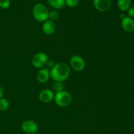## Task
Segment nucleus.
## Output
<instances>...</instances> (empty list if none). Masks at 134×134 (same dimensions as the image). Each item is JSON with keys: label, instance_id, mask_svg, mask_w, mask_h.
<instances>
[{"label": "nucleus", "instance_id": "1", "mask_svg": "<svg viewBox=\"0 0 134 134\" xmlns=\"http://www.w3.org/2000/svg\"><path fill=\"white\" fill-rule=\"evenodd\" d=\"M51 77L56 82H63L69 77L70 75V68L67 64L59 62L50 71Z\"/></svg>", "mask_w": 134, "mask_h": 134}, {"label": "nucleus", "instance_id": "2", "mask_svg": "<svg viewBox=\"0 0 134 134\" xmlns=\"http://www.w3.org/2000/svg\"><path fill=\"white\" fill-rule=\"evenodd\" d=\"M48 12L47 8L43 4L38 3L34 7L33 16L37 21L44 22L48 18Z\"/></svg>", "mask_w": 134, "mask_h": 134}, {"label": "nucleus", "instance_id": "3", "mask_svg": "<svg viewBox=\"0 0 134 134\" xmlns=\"http://www.w3.org/2000/svg\"><path fill=\"white\" fill-rule=\"evenodd\" d=\"M54 99L57 105L65 107L71 104L72 102V96L69 92L64 90L56 93Z\"/></svg>", "mask_w": 134, "mask_h": 134}, {"label": "nucleus", "instance_id": "4", "mask_svg": "<svg viewBox=\"0 0 134 134\" xmlns=\"http://www.w3.org/2000/svg\"><path fill=\"white\" fill-rule=\"evenodd\" d=\"M48 61V56L44 52H38L32 58L31 63L34 68L39 69L45 66Z\"/></svg>", "mask_w": 134, "mask_h": 134}, {"label": "nucleus", "instance_id": "5", "mask_svg": "<svg viewBox=\"0 0 134 134\" xmlns=\"http://www.w3.org/2000/svg\"><path fill=\"white\" fill-rule=\"evenodd\" d=\"M70 64L72 68L77 71H81L84 70L86 66L84 59L78 55H74L71 58Z\"/></svg>", "mask_w": 134, "mask_h": 134}, {"label": "nucleus", "instance_id": "6", "mask_svg": "<svg viewBox=\"0 0 134 134\" xmlns=\"http://www.w3.org/2000/svg\"><path fill=\"white\" fill-rule=\"evenodd\" d=\"M22 129L24 132L27 134H34L38 131V125L33 120H26L22 124Z\"/></svg>", "mask_w": 134, "mask_h": 134}, {"label": "nucleus", "instance_id": "7", "mask_svg": "<svg viewBox=\"0 0 134 134\" xmlns=\"http://www.w3.org/2000/svg\"><path fill=\"white\" fill-rule=\"evenodd\" d=\"M96 9L100 12L107 11L111 6V0H94Z\"/></svg>", "mask_w": 134, "mask_h": 134}, {"label": "nucleus", "instance_id": "8", "mask_svg": "<svg viewBox=\"0 0 134 134\" xmlns=\"http://www.w3.org/2000/svg\"><path fill=\"white\" fill-rule=\"evenodd\" d=\"M54 96L53 91L49 89H45V90H42L39 93V99L43 103H49L51 101L53 100Z\"/></svg>", "mask_w": 134, "mask_h": 134}, {"label": "nucleus", "instance_id": "9", "mask_svg": "<svg viewBox=\"0 0 134 134\" xmlns=\"http://www.w3.org/2000/svg\"><path fill=\"white\" fill-rule=\"evenodd\" d=\"M123 30L128 33H132L134 31V20L129 16H125L121 22Z\"/></svg>", "mask_w": 134, "mask_h": 134}, {"label": "nucleus", "instance_id": "10", "mask_svg": "<svg viewBox=\"0 0 134 134\" xmlns=\"http://www.w3.org/2000/svg\"><path fill=\"white\" fill-rule=\"evenodd\" d=\"M56 30V26L53 21L52 20H46L44 22L43 26H42V30L43 32L47 35H51L54 33Z\"/></svg>", "mask_w": 134, "mask_h": 134}, {"label": "nucleus", "instance_id": "11", "mask_svg": "<svg viewBox=\"0 0 134 134\" xmlns=\"http://www.w3.org/2000/svg\"><path fill=\"white\" fill-rule=\"evenodd\" d=\"M51 77L50 70L48 68H43L41 69L37 75V79L41 83H44Z\"/></svg>", "mask_w": 134, "mask_h": 134}, {"label": "nucleus", "instance_id": "12", "mask_svg": "<svg viewBox=\"0 0 134 134\" xmlns=\"http://www.w3.org/2000/svg\"><path fill=\"white\" fill-rule=\"evenodd\" d=\"M132 5V0H118V7L121 11H127Z\"/></svg>", "mask_w": 134, "mask_h": 134}, {"label": "nucleus", "instance_id": "13", "mask_svg": "<svg viewBox=\"0 0 134 134\" xmlns=\"http://www.w3.org/2000/svg\"><path fill=\"white\" fill-rule=\"evenodd\" d=\"M48 4L55 9H61L65 5V0H48Z\"/></svg>", "mask_w": 134, "mask_h": 134}, {"label": "nucleus", "instance_id": "14", "mask_svg": "<svg viewBox=\"0 0 134 134\" xmlns=\"http://www.w3.org/2000/svg\"><path fill=\"white\" fill-rule=\"evenodd\" d=\"M9 107V101L5 98L0 99V111H6Z\"/></svg>", "mask_w": 134, "mask_h": 134}, {"label": "nucleus", "instance_id": "15", "mask_svg": "<svg viewBox=\"0 0 134 134\" xmlns=\"http://www.w3.org/2000/svg\"><path fill=\"white\" fill-rule=\"evenodd\" d=\"M54 90L57 92H60L64 91V85L62 82H56L55 81L54 83L53 84L52 86Z\"/></svg>", "mask_w": 134, "mask_h": 134}, {"label": "nucleus", "instance_id": "16", "mask_svg": "<svg viewBox=\"0 0 134 134\" xmlns=\"http://www.w3.org/2000/svg\"><path fill=\"white\" fill-rule=\"evenodd\" d=\"M48 18L51 19V20L53 21V22L54 20H56L59 18L58 13L56 10H52V11L50 12L49 14H48Z\"/></svg>", "mask_w": 134, "mask_h": 134}, {"label": "nucleus", "instance_id": "17", "mask_svg": "<svg viewBox=\"0 0 134 134\" xmlns=\"http://www.w3.org/2000/svg\"><path fill=\"white\" fill-rule=\"evenodd\" d=\"M79 0H65V3L69 7H75L79 3Z\"/></svg>", "mask_w": 134, "mask_h": 134}, {"label": "nucleus", "instance_id": "18", "mask_svg": "<svg viewBox=\"0 0 134 134\" xmlns=\"http://www.w3.org/2000/svg\"><path fill=\"white\" fill-rule=\"evenodd\" d=\"M10 0H0V7L1 9H8L9 6H10Z\"/></svg>", "mask_w": 134, "mask_h": 134}, {"label": "nucleus", "instance_id": "19", "mask_svg": "<svg viewBox=\"0 0 134 134\" xmlns=\"http://www.w3.org/2000/svg\"><path fill=\"white\" fill-rule=\"evenodd\" d=\"M128 15L130 18H134V6L131 7L128 10Z\"/></svg>", "mask_w": 134, "mask_h": 134}, {"label": "nucleus", "instance_id": "20", "mask_svg": "<svg viewBox=\"0 0 134 134\" xmlns=\"http://www.w3.org/2000/svg\"><path fill=\"white\" fill-rule=\"evenodd\" d=\"M55 65H56V64L54 63V62L52 61V60H48V61H47V64H46L47 68H50V69H52V68H54V66Z\"/></svg>", "mask_w": 134, "mask_h": 134}, {"label": "nucleus", "instance_id": "21", "mask_svg": "<svg viewBox=\"0 0 134 134\" xmlns=\"http://www.w3.org/2000/svg\"><path fill=\"white\" fill-rule=\"evenodd\" d=\"M4 95V90L1 86H0V99L3 98Z\"/></svg>", "mask_w": 134, "mask_h": 134}]
</instances>
